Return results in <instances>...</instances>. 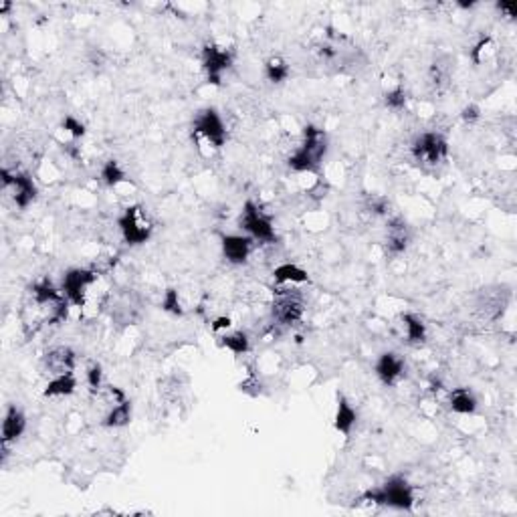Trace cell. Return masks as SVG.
<instances>
[{
    "instance_id": "6da1fadb",
    "label": "cell",
    "mask_w": 517,
    "mask_h": 517,
    "mask_svg": "<svg viewBox=\"0 0 517 517\" xmlns=\"http://www.w3.org/2000/svg\"><path fill=\"white\" fill-rule=\"evenodd\" d=\"M328 152V136L315 125L303 127V142L289 156V168L295 172H315Z\"/></svg>"
},
{
    "instance_id": "7a4b0ae2",
    "label": "cell",
    "mask_w": 517,
    "mask_h": 517,
    "mask_svg": "<svg viewBox=\"0 0 517 517\" xmlns=\"http://www.w3.org/2000/svg\"><path fill=\"white\" fill-rule=\"evenodd\" d=\"M366 501H372L378 505H386V507H394V509H413L414 493L413 487L406 483V479L402 477H390L384 485L370 489L368 493H364Z\"/></svg>"
},
{
    "instance_id": "3957f363",
    "label": "cell",
    "mask_w": 517,
    "mask_h": 517,
    "mask_svg": "<svg viewBox=\"0 0 517 517\" xmlns=\"http://www.w3.org/2000/svg\"><path fill=\"white\" fill-rule=\"evenodd\" d=\"M97 281V273L91 269H71L61 281V293L75 308H85L89 299V287Z\"/></svg>"
},
{
    "instance_id": "277c9868",
    "label": "cell",
    "mask_w": 517,
    "mask_h": 517,
    "mask_svg": "<svg viewBox=\"0 0 517 517\" xmlns=\"http://www.w3.org/2000/svg\"><path fill=\"white\" fill-rule=\"evenodd\" d=\"M239 223L250 239H255L259 243H273L275 241V227H273L271 218L255 202H250V200L245 202Z\"/></svg>"
},
{
    "instance_id": "5b68a950",
    "label": "cell",
    "mask_w": 517,
    "mask_h": 517,
    "mask_svg": "<svg viewBox=\"0 0 517 517\" xmlns=\"http://www.w3.org/2000/svg\"><path fill=\"white\" fill-rule=\"evenodd\" d=\"M152 221L142 207H129L120 218V230L127 245H144L152 234Z\"/></svg>"
},
{
    "instance_id": "8992f818",
    "label": "cell",
    "mask_w": 517,
    "mask_h": 517,
    "mask_svg": "<svg viewBox=\"0 0 517 517\" xmlns=\"http://www.w3.org/2000/svg\"><path fill=\"white\" fill-rule=\"evenodd\" d=\"M194 134L205 138L212 148H223L227 142V127L223 124L218 111L212 107L198 111V116L194 120Z\"/></svg>"
},
{
    "instance_id": "52a82bcc",
    "label": "cell",
    "mask_w": 517,
    "mask_h": 517,
    "mask_svg": "<svg viewBox=\"0 0 517 517\" xmlns=\"http://www.w3.org/2000/svg\"><path fill=\"white\" fill-rule=\"evenodd\" d=\"M0 176L2 184L6 190H10V196L19 208H26L37 198V186L26 172H10L8 168H2Z\"/></svg>"
},
{
    "instance_id": "ba28073f",
    "label": "cell",
    "mask_w": 517,
    "mask_h": 517,
    "mask_svg": "<svg viewBox=\"0 0 517 517\" xmlns=\"http://www.w3.org/2000/svg\"><path fill=\"white\" fill-rule=\"evenodd\" d=\"M447 152V140L438 132H424L413 142L414 158L427 164H438L440 160H445Z\"/></svg>"
},
{
    "instance_id": "9c48e42d",
    "label": "cell",
    "mask_w": 517,
    "mask_h": 517,
    "mask_svg": "<svg viewBox=\"0 0 517 517\" xmlns=\"http://www.w3.org/2000/svg\"><path fill=\"white\" fill-rule=\"evenodd\" d=\"M303 315V301L299 293H291L287 289H279L273 301V317L281 326H293Z\"/></svg>"
},
{
    "instance_id": "30bf717a",
    "label": "cell",
    "mask_w": 517,
    "mask_h": 517,
    "mask_svg": "<svg viewBox=\"0 0 517 517\" xmlns=\"http://www.w3.org/2000/svg\"><path fill=\"white\" fill-rule=\"evenodd\" d=\"M232 63V55L230 51L225 47H218V45H208L202 51V67L207 71L208 83L212 85H221L223 79V73L227 71Z\"/></svg>"
},
{
    "instance_id": "8fae6325",
    "label": "cell",
    "mask_w": 517,
    "mask_h": 517,
    "mask_svg": "<svg viewBox=\"0 0 517 517\" xmlns=\"http://www.w3.org/2000/svg\"><path fill=\"white\" fill-rule=\"evenodd\" d=\"M250 250H253L250 237H245V234H225L223 237V255L228 263H232V265L247 263Z\"/></svg>"
},
{
    "instance_id": "7c38bea8",
    "label": "cell",
    "mask_w": 517,
    "mask_h": 517,
    "mask_svg": "<svg viewBox=\"0 0 517 517\" xmlns=\"http://www.w3.org/2000/svg\"><path fill=\"white\" fill-rule=\"evenodd\" d=\"M402 372H404V362L400 356L392 352L382 353L376 362V374L382 380V384H386V386H392L394 382L402 376Z\"/></svg>"
},
{
    "instance_id": "4fadbf2b",
    "label": "cell",
    "mask_w": 517,
    "mask_h": 517,
    "mask_svg": "<svg viewBox=\"0 0 517 517\" xmlns=\"http://www.w3.org/2000/svg\"><path fill=\"white\" fill-rule=\"evenodd\" d=\"M45 368L49 370L51 376H59V374L73 372L75 368V352L71 348H55L45 356Z\"/></svg>"
},
{
    "instance_id": "5bb4252c",
    "label": "cell",
    "mask_w": 517,
    "mask_h": 517,
    "mask_svg": "<svg viewBox=\"0 0 517 517\" xmlns=\"http://www.w3.org/2000/svg\"><path fill=\"white\" fill-rule=\"evenodd\" d=\"M24 429H26V418L21 408L8 406L4 420H2V443L8 445L10 440H17L24 433Z\"/></svg>"
},
{
    "instance_id": "9a60e30c",
    "label": "cell",
    "mask_w": 517,
    "mask_h": 517,
    "mask_svg": "<svg viewBox=\"0 0 517 517\" xmlns=\"http://www.w3.org/2000/svg\"><path fill=\"white\" fill-rule=\"evenodd\" d=\"M356 420H358V413L353 411L352 404L344 396H337V408H335V416H333L335 431L342 433L344 436H350Z\"/></svg>"
},
{
    "instance_id": "2e32d148",
    "label": "cell",
    "mask_w": 517,
    "mask_h": 517,
    "mask_svg": "<svg viewBox=\"0 0 517 517\" xmlns=\"http://www.w3.org/2000/svg\"><path fill=\"white\" fill-rule=\"evenodd\" d=\"M77 388V380L73 372L59 374V376H51L47 388H45V396H69V394L75 392Z\"/></svg>"
},
{
    "instance_id": "e0dca14e",
    "label": "cell",
    "mask_w": 517,
    "mask_h": 517,
    "mask_svg": "<svg viewBox=\"0 0 517 517\" xmlns=\"http://www.w3.org/2000/svg\"><path fill=\"white\" fill-rule=\"evenodd\" d=\"M273 277H275L277 283H285V285H291V283H308L310 281L308 271L297 267L295 263H283V265L275 267Z\"/></svg>"
},
{
    "instance_id": "ac0fdd59",
    "label": "cell",
    "mask_w": 517,
    "mask_h": 517,
    "mask_svg": "<svg viewBox=\"0 0 517 517\" xmlns=\"http://www.w3.org/2000/svg\"><path fill=\"white\" fill-rule=\"evenodd\" d=\"M449 404L456 414H473L477 411V398L475 394L469 388H455L451 392Z\"/></svg>"
},
{
    "instance_id": "d6986e66",
    "label": "cell",
    "mask_w": 517,
    "mask_h": 517,
    "mask_svg": "<svg viewBox=\"0 0 517 517\" xmlns=\"http://www.w3.org/2000/svg\"><path fill=\"white\" fill-rule=\"evenodd\" d=\"M408 245V228L398 218L388 227V248L392 255H400Z\"/></svg>"
},
{
    "instance_id": "ffe728a7",
    "label": "cell",
    "mask_w": 517,
    "mask_h": 517,
    "mask_svg": "<svg viewBox=\"0 0 517 517\" xmlns=\"http://www.w3.org/2000/svg\"><path fill=\"white\" fill-rule=\"evenodd\" d=\"M132 418V404L124 400V402H118L109 408V413L105 414L104 418V427L107 429H120V427H125Z\"/></svg>"
},
{
    "instance_id": "44dd1931",
    "label": "cell",
    "mask_w": 517,
    "mask_h": 517,
    "mask_svg": "<svg viewBox=\"0 0 517 517\" xmlns=\"http://www.w3.org/2000/svg\"><path fill=\"white\" fill-rule=\"evenodd\" d=\"M400 319H402V326H404L408 342H413V344L424 342V337H427V326L422 324L420 317H416L414 313H402Z\"/></svg>"
},
{
    "instance_id": "7402d4cb",
    "label": "cell",
    "mask_w": 517,
    "mask_h": 517,
    "mask_svg": "<svg viewBox=\"0 0 517 517\" xmlns=\"http://www.w3.org/2000/svg\"><path fill=\"white\" fill-rule=\"evenodd\" d=\"M221 346L227 348L228 352H232L234 356H243L248 352L250 344H248V335L245 331H232V333H225L221 337Z\"/></svg>"
},
{
    "instance_id": "603a6c76",
    "label": "cell",
    "mask_w": 517,
    "mask_h": 517,
    "mask_svg": "<svg viewBox=\"0 0 517 517\" xmlns=\"http://www.w3.org/2000/svg\"><path fill=\"white\" fill-rule=\"evenodd\" d=\"M265 77L271 83L287 81V77H289V65H287V61L281 59V57H271L269 61L265 63Z\"/></svg>"
},
{
    "instance_id": "cb8c5ba5",
    "label": "cell",
    "mask_w": 517,
    "mask_h": 517,
    "mask_svg": "<svg viewBox=\"0 0 517 517\" xmlns=\"http://www.w3.org/2000/svg\"><path fill=\"white\" fill-rule=\"evenodd\" d=\"M102 178H104V182L107 186H118V184H122V182L127 180L122 166H120V162H116V160L105 162L104 168H102Z\"/></svg>"
},
{
    "instance_id": "d4e9b609",
    "label": "cell",
    "mask_w": 517,
    "mask_h": 517,
    "mask_svg": "<svg viewBox=\"0 0 517 517\" xmlns=\"http://www.w3.org/2000/svg\"><path fill=\"white\" fill-rule=\"evenodd\" d=\"M384 102H386V105H388L390 109L400 111V109L406 107V93H404L402 87H394V89H390V91L384 95Z\"/></svg>"
},
{
    "instance_id": "484cf974",
    "label": "cell",
    "mask_w": 517,
    "mask_h": 517,
    "mask_svg": "<svg viewBox=\"0 0 517 517\" xmlns=\"http://www.w3.org/2000/svg\"><path fill=\"white\" fill-rule=\"evenodd\" d=\"M162 308L168 313H174V315H182L184 311L180 308V299H178V291L168 289L166 291L164 299H162Z\"/></svg>"
},
{
    "instance_id": "4316f807",
    "label": "cell",
    "mask_w": 517,
    "mask_h": 517,
    "mask_svg": "<svg viewBox=\"0 0 517 517\" xmlns=\"http://www.w3.org/2000/svg\"><path fill=\"white\" fill-rule=\"evenodd\" d=\"M61 127L71 136V138H81L83 134H85V125L77 120V118H73V116H67L65 120L61 122Z\"/></svg>"
},
{
    "instance_id": "83f0119b",
    "label": "cell",
    "mask_w": 517,
    "mask_h": 517,
    "mask_svg": "<svg viewBox=\"0 0 517 517\" xmlns=\"http://www.w3.org/2000/svg\"><path fill=\"white\" fill-rule=\"evenodd\" d=\"M102 380H104V372H102V366L100 364H91L89 370H87V384L93 392L102 390Z\"/></svg>"
},
{
    "instance_id": "f1b7e54d",
    "label": "cell",
    "mask_w": 517,
    "mask_h": 517,
    "mask_svg": "<svg viewBox=\"0 0 517 517\" xmlns=\"http://www.w3.org/2000/svg\"><path fill=\"white\" fill-rule=\"evenodd\" d=\"M463 120H465V124H475L477 120L481 118V109L477 107L475 104H471V105H467L465 109H463Z\"/></svg>"
},
{
    "instance_id": "f546056e",
    "label": "cell",
    "mask_w": 517,
    "mask_h": 517,
    "mask_svg": "<svg viewBox=\"0 0 517 517\" xmlns=\"http://www.w3.org/2000/svg\"><path fill=\"white\" fill-rule=\"evenodd\" d=\"M499 6V10H503L509 19H514L516 17V10H517V4L516 2H511V4H505V2H501V4H497Z\"/></svg>"
},
{
    "instance_id": "4dcf8cb0",
    "label": "cell",
    "mask_w": 517,
    "mask_h": 517,
    "mask_svg": "<svg viewBox=\"0 0 517 517\" xmlns=\"http://www.w3.org/2000/svg\"><path fill=\"white\" fill-rule=\"evenodd\" d=\"M228 328H230V319H228V317H218V319L212 321V330L214 331L228 330Z\"/></svg>"
}]
</instances>
